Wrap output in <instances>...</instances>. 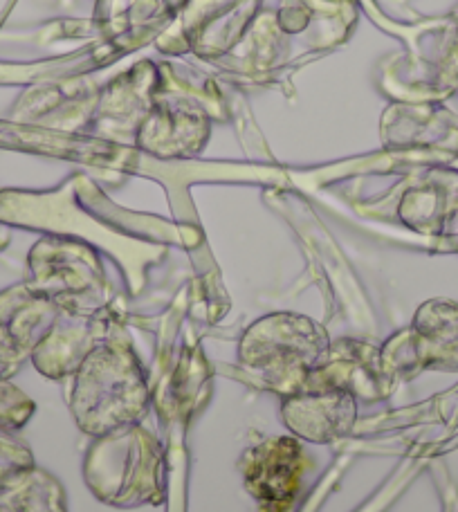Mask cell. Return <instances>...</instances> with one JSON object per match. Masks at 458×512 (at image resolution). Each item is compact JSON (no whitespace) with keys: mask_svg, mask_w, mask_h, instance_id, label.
Segmentation results:
<instances>
[{"mask_svg":"<svg viewBox=\"0 0 458 512\" xmlns=\"http://www.w3.org/2000/svg\"><path fill=\"white\" fill-rule=\"evenodd\" d=\"M75 373L70 409L81 432L104 436L137 423L149 409V384L133 351L124 346H97Z\"/></svg>","mask_w":458,"mask_h":512,"instance_id":"6da1fadb","label":"cell"},{"mask_svg":"<svg viewBox=\"0 0 458 512\" xmlns=\"http://www.w3.org/2000/svg\"><path fill=\"white\" fill-rule=\"evenodd\" d=\"M84 474L95 495L108 504H158L164 492L162 445L137 423L113 429L97 436Z\"/></svg>","mask_w":458,"mask_h":512,"instance_id":"7a4b0ae2","label":"cell"},{"mask_svg":"<svg viewBox=\"0 0 458 512\" xmlns=\"http://www.w3.org/2000/svg\"><path fill=\"white\" fill-rule=\"evenodd\" d=\"M328 358L322 331L306 319H270L254 326L241 344L243 367L263 389L292 396Z\"/></svg>","mask_w":458,"mask_h":512,"instance_id":"3957f363","label":"cell"},{"mask_svg":"<svg viewBox=\"0 0 458 512\" xmlns=\"http://www.w3.org/2000/svg\"><path fill=\"white\" fill-rule=\"evenodd\" d=\"M304 468V447L292 436L265 438L247 447L241 459L245 488L259 501L261 512H290L299 495Z\"/></svg>","mask_w":458,"mask_h":512,"instance_id":"277c9868","label":"cell"},{"mask_svg":"<svg viewBox=\"0 0 458 512\" xmlns=\"http://www.w3.org/2000/svg\"><path fill=\"white\" fill-rule=\"evenodd\" d=\"M281 414L297 438L333 443L353 429L357 398L344 389L308 387L283 400Z\"/></svg>","mask_w":458,"mask_h":512,"instance_id":"5b68a950","label":"cell"},{"mask_svg":"<svg viewBox=\"0 0 458 512\" xmlns=\"http://www.w3.org/2000/svg\"><path fill=\"white\" fill-rule=\"evenodd\" d=\"M308 387L344 389L357 400H378L393 389V373L384 358H378L369 349L328 351L326 362L310 376L304 389Z\"/></svg>","mask_w":458,"mask_h":512,"instance_id":"8992f818","label":"cell"}]
</instances>
